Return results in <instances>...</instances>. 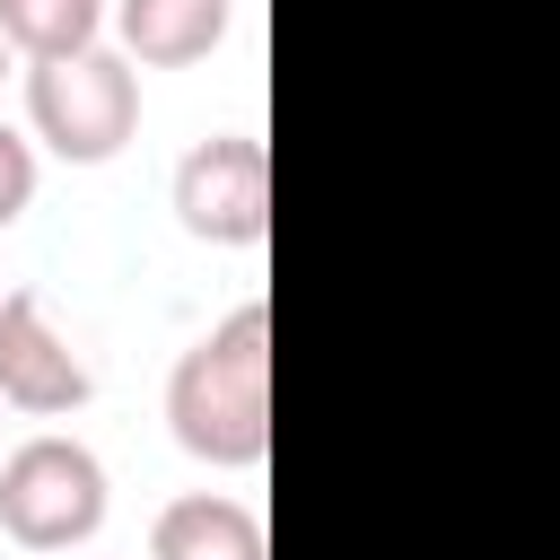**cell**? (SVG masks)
<instances>
[{
    "mask_svg": "<svg viewBox=\"0 0 560 560\" xmlns=\"http://www.w3.org/2000/svg\"><path fill=\"white\" fill-rule=\"evenodd\" d=\"M88 394H96V368L44 315V298L35 289H0V402L26 411V420H61Z\"/></svg>",
    "mask_w": 560,
    "mask_h": 560,
    "instance_id": "5b68a950",
    "label": "cell"
},
{
    "mask_svg": "<svg viewBox=\"0 0 560 560\" xmlns=\"http://www.w3.org/2000/svg\"><path fill=\"white\" fill-rule=\"evenodd\" d=\"M105 18L140 70H184L228 35V0H114Z\"/></svg>",
    "mask_w": 560,
    "mask_h": 560,
    "instance_id": "52a82bcc",
    "label": "cell"
},
{
    "mask_svg": "<svg viewBox=\"0 0 560 560\" xmlns=\"http://www.w3.org/2000/svg\"><path fill=\"white\" fill-rule=\"evenodd\" d=\"M0 79H9V35H0Z\"/></svg>",
    "mask_w": 560,
    "mask_h": 560,
    "instance_id": "30bf717a",
    "label": "cell"
},
{
    "mask_svg": "<svg viewBox=\"0 0 560 560\" xmlns=\"http://www.w3.org/2000/svg\"><path fill=\"white\" fill-rule=\"evenodd\" d=\"M175 219L201 245H262L271 236V149L254 131H210L175 158Z\"/></svg>",
    "mask_w": 560,
    "mask_h": 560,
    "instance_id": "277c9868",
    "label": "cell"
},
{
    "mask_svg": "<svg viewBox=\"0 0 560 560\" xmlns=\"http://www.w3.org/2000/svg\"><path fill=\"white\" fill-rule=\"evenodd\" d=\"M166 429L192 464L254 472L271 455V306L245 298L219 315L166 376Z\"/></svg>",
    "mask_w": 560,
    "mask_h": 560,
    "instance_id": "6da1fadb",
    "label": "cell"
},
{
    "mask_svg": "<svg viewBox=\"0 0 560 560\" xmlns=\"http://www.w3.org/2000/svg\"><path fill=\"white\" fill-rule=\"evenodd\" d=\"M26 122L52 158L70 166H105L122 158V140L140 131V61L122 44H79L52 61H26Z\"/></svg>",
    "mask_w": 560,
    "mask_h": 560,
    "instance_id": "7a4b0ae2",
    "label": "cell"
},
{
    "mask_svg": "<svg viewBox=\"0 0 560 560\" xmlns=\"http://www.w3.org/2000/svg\"><path fill=\"white\" fill-rule=\"evenodd\" d=\"M26 201H35V140H18V131L0 122V228H18Z\"/></svg>",
    "mask_w": 560,
    "mask_h": 560,
    "instance_id": "9c48e42d",
    "label": "cell"
},
{
    "mask_svg": "<svg viewBox=\"0 0 560 560\" xmlns=\"http://www.w3.org/2000/svg\"><path fill=\"white\" fill-rule=\"evenodd\" d=\"M149 560H271L262 542V516L228 490H184L158 508L149 525Z\"/></svg>",
    "mask_w": 560,
    "mask_h": 560,
    "instance_id": "8992f818",
    "label": "cell"
},
{
    "mask_svg": "<svg viewBox=\"0 0 560 560\" xmlns=\"http://www.w3.org/2000/svg\"><path fill=\"white\" fill-rule=\"evenodd\" d=\"M105 9H114V0H0V35H9V52L52 61V52L96 44V35H105Z\"/></svg>",
    "mask_w": 560,
    "mask_h": 560,
    "instance_id": "ba28073f",
    "label": "cell"
},
{
    "mask_svg": "<svg viewBox=\"0 0 560 560\" xmlns=\"http://www.w3.org/2000/svg\"><path fill=\"white\" fill-rule=\"evenodd\" d=\"M96 525H105V464L79 438L35 429V438H18L0 455V534L18 551L61 560V551L96 542Z\"/></svg>",
    "mask_w": 560,
    "mask_h": 560,
    "instance_id": "3957f363",
    "label": "cell"
}]
</instances>
